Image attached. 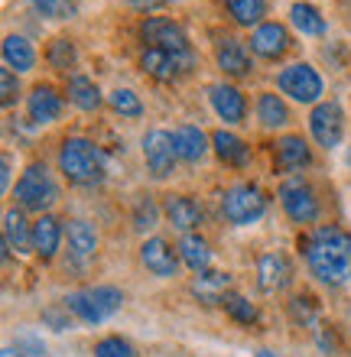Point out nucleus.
I'll return each instance as SVG.
<instances>
[{"mask_svg":"<svg viewBox=\"0 0 351 357\" xmlns=\"http://www.w3.org/2000/svg\"><path fill=\"white\" fill-rule=\"evenodd\" d=\"M299 250H303L309 276H315L322 286L338 289L351 280V234L345 227L315 225L299 241Z\"/></svg>","mask_w":351,"mask_h":357,"instance_id":"1","label":"nucleus"},{"mask_svg":"<svg viewBox=\"0 0 351 357\" xmlns=\"http://www.w3.org/2000/svg\"><path fill=\"white\" fill-rule=\"evenodd\" d=\"M56 169L62 172L68 185L95 188L107 178V156L91 137L68 133L56 150Z\"/></svg>","mask_w":351,"mask_h":357,"instance_id":"2","label":"nucleus"},{"mask_svg":"<svg viewBox=\"0 0 351 357\" xmlns=\"http://www.w3.org/2000/svg\"><path fill=\"white\" fill-rule=\"evenodd\" d=\"M13 202L20 211H33V215H49V208L59 202V182L43 160L27 162V169L20 172L17 185H13Z\"/></svg>","mask_w":351,"mask_h":357,"instance_id":"3","label":"nucleus"},{"mask_svg":"<svg viewBox=\"0 0 351 357\" xmlns=\"http://www.w3.org/2000/svg\"><path fill=\"white\" fill-rule=\"evenodd\" d=\"M72 319H78L82 325H101V321L114 319L117 312L124 309V292L111 282H101V286H88V289H75L62 299Z\"/></svg>","mask_w":351,"mask_h":357,"instance_id":"4","label":"nucleus"},{"mask_svg":"<svg viewBox=\"0 0 351 357\" xmlns=\"http://www.w3.org/2000/svg\"><path fill=\"white\" fill-rule=\"evenodd\" d=\"M270 208V195L257 182H234L225 188L221 195V218L231 227H251L267 215Z\"/></svg>","mask_w":351,"mask_h":357,"instance_id":"5","label":"nucleus"},{"mask_svg":"<svg viewBox=\"0 0 351 357\" xmlns=\"http://www.w3.org/2000/svg\"><path fill=\"white\" fill-rule=\"evenodd\" d=\"M276 91L283 94L286 101L315 107L319 101H325V78L313 62L299 59V62H290L276 72Z\"/></svg>","mask_w":351,"mask_h":357,"instance_id":"6","label":"nucleus"},{"mask_svg":"<svg viewBox=\"0 0 351 357\" xmlns=\"http://www.w3.org/2000/svg\"><path fill=\"white\" fill-rule=\"evenodd\" d=\"M276 202L283 208V215L293 221V225H315L319 215H322V202H319V192L309 178L299 172V176H286L280 185H276Z\"/></svg>","mask_w":351,"mask_h":357,"instance_id":"7","label":"nucleus"},{"mask_svg":"<svg viewBox=\"0 0 351 357\" xmlns=\"http://www.w3.org/2000/svg\"><path fill=\"white\" fill-rule=\"evenodd\" d=\"M137 39H140V46L163 49V52H176V56H195L189 29L172 17H160V13L140 17V23H137Z\"/></svg>","mask_w":351,"mask_h":357,"instance_id":"8","label":"nucleus"},{"mask_svg":"<svg viewBox=\"0 0 351 357\" xmlns=\"http://www.w3.org/2000/svg\"><path fill=\"white\" fill-rule=\"evenodd\" d=\"M306 127H309V137H313L315 146L338 150L345 143V130H348V117H345L342 101H338V98H325V101H319L315 107H309Z\"/></svg>","mask_w":351,"mask_h":357,"instance_id":"9","label":"nucleus"},{"mask_svg":"<svg viewBox=\"0 0 351 357\" xmlns=\"http://www.w3.org/2000/svg\"><path fill=\"white\" fill-rule=\"evenodd\" d=\"M137 66L147 78H153L156 85H179L186 75L195 72L199 56H176V52H163V49L140 46L137 52Z\"/></svg>","mask_w":351,"mask_h":357,"instance_id":"10","label":"nucleus"},{"mask_svg":"<svg viewBox=\"0 0 351 357\" xmlns=\"http://www.w3.org/2000/svg\"><path fill=\"white\" fill-rule=\"evenodd\" d=\"M211 59H215V68L228 82H244V78L254 75V52L241 36L234 33H218L215 43H211Z\"/></svg>","mask_w":351,"mask_h":357,"instance_id":"11","label":"nucleus"},{"mask_svg":"<svg viewBox=\"0 0 351 357\" xmlns=\"http://www.w3.org/2000/svg\"><path fill=\"white\" fill-rule=\"evenodd\" d=\"M140 153H143V166H147L150 178L166 182V178L176 176L179 156H176V146H172V130L150 127V130L140 137Z\"/></svg>","mask_w":351,"mask_h":357,"instance_id":"12","label":"nucleus"},{"mask_svg":"<svg viewBox=\"0 0 351 357\" xmlns=\"http://www.w3.org/2000/svg\"><path fill=\"white\" fill-rule=\"evenodd\" d=\"M247 46H251L254 59H260V62H283L290 56V49L296 46L293 29L286 23H280V20H264L257 29H251Z\"/></svg>","mask_w":351,"mask_h":357,"instance_id":"13","label":"nucleus"},{"mask_svg":"<svg viewBox=\"0 0 351 357\" xmlns=\"http://www.w3.org/2000/svg\"><path fill=\"white\" fill-rule=\"evenodd\" d=\"M66 91H59L56 85L49 82H36V85L27 91L23 98V107H27V121L33 127H52V123L62 121L66 114Z\"/></svg>","mask_w":351,"mask_h":357,"instance_id":"14","label":"nucleus"},{"mask_svg":"<svg viewBox=\"0 0 351 357\" xmlns=\"http://www.w3.org/2000/svg\"><path fill=\"white\" fill-rule=\"evenodd\" d=\"M209 107L225 127H241V123H247V114H251L247 94L228 78L209 85Z\"/></svg>","mask_w":351,"mask_h":357,"instance_id":"15","label":"nucleus"},{"mask_svg":"<svg viewBox=\"0 0 351 357\" xmlns=\"http://www.w3.org/2000/svg\"><path fill=\"white\" fill-rule=\"evenodd\" d=\"M315 160L313 146L303 133H280L274 140V169L280 176H299L303 169H309Z\"/></svg>","mask_w":351,"mask_h":357,"instance_id":"16","label":"nucleus"},{"mask_svg":"<svg viewBox=\"0 0 351 357\" xmlns=\"http://www.w3.org/2000/svg\"><path fill=\"white\" fill-rule=\"evenodd\" d=\"M66 244H68V260L75 270H88V264L98 257V237L95 225L88 218H68L66 221Z\"/></svg>","mask_w":351,"mask_h":357,"instance_id":"17","label":"nucleus"},{"mask_svg":"<svg viewBox=\"0 0 351 357\" xmlns=\"http://www.w3.org/2000/svg\"><path fill=\"white\" fill-rule=\"evenodd\" d=\"M254 117H257V127L267 133H286V127L293 123V111H290V101H286L280 91H257L254 98Z\"/></svg>","mask_w":351,"mask_h":357,"instance_id":"18","label":"nucleus"},{"mask_svg":"<svg viewBox=\"0 0 351 357\" xmlns=\"http://www.w3.org/2000/svg\"><path fill=\"white\" fill-rule=\"evenodd\" d=\"M137 257H140V264L147 266V273L160 276V280H172L182 264L179 250H176L166 237H147L140 244V250H137Z\"/></svg>","mask_w":351,"mask_h":357,"instance_id":"19","label":"nucleus"},{"mask_svg":"<svg viewBox=\"0 0 351 357\" xmlns=\"http://www.w3.org/2000/svg\"><path fill=\"white\" fill-rule=\"evenodd\" d=\"M293 282V264L290 257L280 254V250H270L257 260V286L267 296H276V292H286Z\"/></svg>","mask_w":351,"mask_h":357,"instance_id":"20","label":"nucleus"},{"mask_svg":"<svg viewBox=\"0 0 351 357\" xmlns=\"http://www.w3.org/2000/svg\"><path fill=\"white\" fill-rule=\"evenodd\" d=\"M211 153L218 156L221 166H228V169H247L251 160H254V150H251V143L241 140L234 130L228 127H218V130H211Z\"/></svg>","mask_w":351,"mask_h":357,"instance_id":"21","label":"nucleus"},{"mask_svg":"<svg viewBox=\"0 0 351 357\" xmlns=\"http://www.w3.org/2000/svg\"><path fill=\"white\" fill-rule=\"evenodd\" d=\"M172 146H176V156L186 166H199L211 150V133H205L199 123H179L172 130Z\"/></svg>","mask_w":351,"mask_h":357,"instance_id":"22","label":"nucleus"},{"mask_svg":"<svg viewBox=\"0 0 351 357\" xmlns=\"http://www.w3.org/2000/svg\"><path fill=\"white\" fill-rule=\"evenodd\" d=\"M163 218H166L179 234H192V231H199V225H202V205L192 195L170 192V195H163Z\"/></svg>","mask_w":351,"mask_h":357,"instance_id":"23","label":"nucleus"},{"mask_svg":"<svg viewBox=\"0 0 351 357\" xmlns=\"http://www.w3.org/2000/svg\"><path fill=\"white\" fill-rule=\"evenodd\" d=\"M66 241V221L56 215H39L33 221V254L49 264V260H56L59 247Z\"/></svg>","mask_w":351,"mask_h":357,"instance_id":"24","label":"nucleus"},{"mask_svg":"<svg viewBox=\"0 0 351 357\" xmlns=\"http://www.w3.org/2000/svg\"><path fill=\"white\" fill-rule=\"evenodd\" d=\"M10 254H33V225L27 221V211H20V208H7V215H3V260Z\"/></svg>","mask_w":351,"mask_h":357,"instance_id":"25","label":"nucleus"},{"mask_svg":"<svg viewBox=\"0 0 351 357\" xmlns=\"http://www.w3.org/2000/svg\"><path fill=\"white\" fill-rule=\"evenodd\" d=\"M66 98H68V104L82 114H98L107 104V98L101 94L95 78L82 75V72H72V75L66 78Z\"/></svg>","mask_w":351,"mask_h":357,"instance_id":"26","label":"nucleus"},{"mask_svg":"<svg viewBox=\"0 0 351 357\" xmlns=\"http://www.w3.org/2000/svg\"><path fill=\"white\" fill-rule=\"evenodd\" d=\"M0 56H3V66L13 68L17 75L33 72L39 62V52H36V46H33V39L23 36V33H7V36H3V46H0Z\"/></svg>","mask_w":351,"mask_h":357,"instance_id":"27","label":"nucleus"},{"mask_svg":"<svg viewBox=\"0 0 351 357\" xmlns=\"http://www.w3.org/2000/svg\"><path fill=\"white\" fill-rule=\"evenodd\" d=\"M290 26L299 33V36L306 39H322L325 33H329V20H325V13L315 3H309V0H296V3H290Z\"/></svg>","mask_w":351,"mask_h":357,"instance_id":"28","label":"nucleus"},{"mask_svg":"<svg viewBox=\"0 0 351 357\" xmlns=\"http://www.w3.org/2000/svg\"><path fill=\"white\" fill-rule=\"evenodd\" d=\"M221 13L241 29H257L270 13V0H218Z\"/></svg>","mask_w":351,"mask_h":357,"instance_id":"29","label":"nucleus"},{"mask_svg":"<svg viewBox=\"0 0 351 357\" xmlns=\"http://www.w3.org/2000/svg\"><path fill=\"white\" fill-rule=\"evenodd\" d=\"M192 296L205 305H221V299L231 292V273H221V270H205V273H195L192 276Z\"/></svg>","mask_w":351,"mask_h":357,"instance_id":"30","label":"nucleus"},{"mask_svg":"<svg viewBox=\"0 0 351 357\" xmlns=\"http://www.w3.org/2000/svg\"><path fill=\"white\" fill-rule=\"evenodd\" d=\"M176 250H179V260L189 266L192 273L211 270V247H209V241H205L199 231H192V234H182L179 244H176Z\"/></svg>","mask_w":351,"mask_h":357,"instance_id":"31","label":"nucleus"},{"mask_svg":"<svg viewBox=\"0 0 351 357\" xmlns=\"http://www.w3.org/2000/svg\"><path fill=\"white\" fill-rule=\"evenodd\" d=\"M46 66L52 68V72H62V75H72V68L78 66V46L72 36H56L49 39L46 46Z\"/></svg>","mask_w":351,"mask_h":357,"instance_id":"32","label":"nucleus"},{"mask_svg":"<svg viewBox=\"0 0 351 357\" xmlns=\"http://www.w3.org/2000/svg\"><path fill=\"white\" fill-rule=\"evenodd\" d=\"M107 107L121 121H140L143 114H147V104L140 101V94L133 91V88H121V85L107 91Z\"/></svg>","mask_w":351,"mask_h":357,"instance_id":"33","label":"nucleus"},{"mask_svg":"<svg viewBox=\"0 0 351 357\" xmlns=\"http://www.w3.org/2000/svg\"><path fill=\"white\" fill-rule=\"evenodd\" d=\"M27 7L36 13L39 20H49V23H68V20L78 17V0H27Z\"/></svg>","mask_w":351,"mask_h":357,"instance_id":"34","label":"nucleus"},{"mask_svg":"<svg viewBox=\"0 0 351 357\" xmlns=\"http://www.w3.org/2000/svg\"><path fill=\"white\" fill-rule=\"evenodd\" d=\"M160 218H163V205H156L150 195H140L137 202H133V211H130L133 231L147 234V231H153V227L160 225Z\"/></svg>","mask_w":351,"mask_h":357,"instance_id":"35","label":"nucleus"},{"mask_svg":"<svg viewBox=\"0 0 351 357\" xmlns=\"http://www.w3.org/2000/svg\"><path fill=\"white\" fill-rule=\"evenodd\" d=\"M221 309L228 312V319L237 321V325H254V321L260 319L257 305L247 299V296H241V292H228V296L221 299Z\"/></svg>","mask_w":351,"mask_h":357,"instance_id":"36","label":"nucleus"},{"mask_svg":"<svg viewBox=\"0 0 351 357\" xmlns=\"http://www.w3.org/2000/svg\"><path fill=\"white\" fill-rule=\"evenodd\" d=\"M286 309H290V319H293L296 325H303V328L315 325V319H319V302H315L313 296H306V292L293 296V299L286 302Z\"/></svg>","mask_w":351,"mask_h":357,"instance_id":"37","label":"nucleus"},{"mask_svg":"<svg viewBox=\"0 0 351 357\" xmlns=\"http://www.w3.org/2000/svg\"><path fill=\"white\" fill-rule=\"evenodd\" d=\"M95 357H137V351H133V344L127 338H121V335H107V338L95 341V351H91Z\"/></svg>","mask_w":351,"mask_h":357,"instance_id":"38","label":"nucleus"},{"mask_svg":"<svg viewBox=\"0 0 351 357\" xmlns=\"http://www.w3.org/2000/svg\"><path fill=\"white\" fill-rule=\"evenodd\" d=\"M20 98H23V88H20V75L17 72H13V68H0V104H3V107H13V104L20 101Z\"/></svg>","mask_w":351,"mask_h":357,"instance_id":"39","label":"nucleus"},{"mask_svg":"<svg viewBox=\"0 0 351 357\" xmlns=\"http://www.w3.org/2000/svg\"><path fill=\"white\" fill-rule=\"evenodd\" d=\"M72 312L66 309V305H49V309H43V325H49L52 331H66L72 328V319H68Z\"/></svg>","mask_w":351,"mask_h":357,"instance_id":"40","label":"nucleus"},{"mask_svg":"<svg viewBox=\"0 0 351 357\" xmlns=\"http://www.w3.org/2000/svg\"><path fill=\"white\" fill-rule=\"evenodd\" d=\"M17 348L27 357H46V344H43L39 338H33V335H23V338L17 341Z\"/></svg>","mask_w":351,"mask_h":357,"instance_id":"41","label":"nucleus"},{"mask_svg":"<svg viewBox=\"0 0 351 357\" xmlns=\"http://www.w3.org/2000/svg\"><path fill=\"white\" fill-rule=\"evenodd\" d=\"M172 0H127V7L137 10V13H143V17H150V13H156V10L170 7Z\"/></svg>","mask_w":351,"mask_h":357,"instance_id":"42","label":"nucleus"},{"mask_svg":"<svg viewBox=\"0 0 351 357\" xmlns=\"http://www.w3.org/2000/svg\"><path fill=\"white\" fill-rule=\"evenodd\" d=\"M0 166H3V172H0V188H3V192H13V185H10V178H13V153H3V156H0Z\"/></svg>","mask_w":351,"mask_h":357,"instance_id":"43","label":"nucleus"},{"mask_svg":"<svg viewBox=\"0 0 351 357\" xmlns=\"http://www.w3.org/2000/svg\"><path fill=\"white\" fill-rule=\"evenodd\" d=\"M3 357H27V354H23L20 348H7V351H3Z\"/></svg>","mask_w":351,"mask_h":357,"instance_id":"44","label":"nucleus"},{"mask_svg":"<svg viewBox=\"0 0 351 357\" xmlns=\"http://www.w3.org/2000/svg\"><path fill=\"white\" fill-rule=\"evenodd\" d=\"M254 357H276V354H274V351H267V348H260Z\"/></svg>","mask_w":351,"mask_h":357,"instance_id":"45","label":"nucleus"},{"mask_svg":"<svg viewBox=\"0 0 351 357\" xmlns=\"http://www.w3.org/2000/svg\"><path fill=\"white\" fill-rule=\"evenodd\" d=\"M345 162H348V172H351V146H348V153H345Z\"/></svg>","mask_w":351,"mask_h":357,"instance_id":"46","label":"nucleus"}]
</instances>
